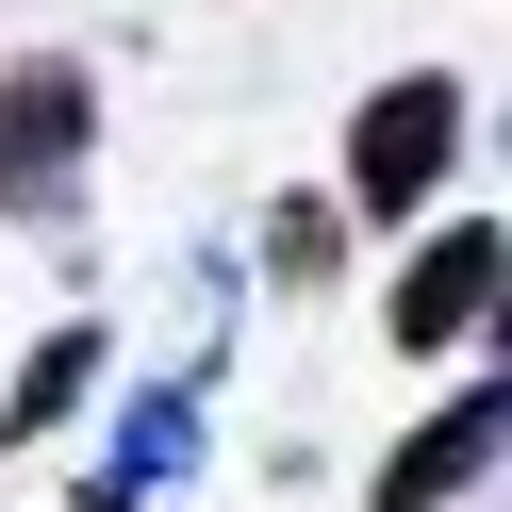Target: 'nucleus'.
Listing matches in <instances>:
<instances>
[{"label":"nucleus","instance_id":"3","mask_svg":"<svg viewBox=\"0 0 512 512\" xmlns=\"http://www.w3.org/2000/svg\"><path fill=\"white\" fill-rule=\"evenodd\" d=\"M380 331H397L413 364H430V347H479V331H496V215H446V232L413 248V265H397Z\"/></svg>","mask_w":512,"mask_h":512},{"label":"nucleus","instance_id":"5","mask_svg":"<svg viewBox=\"0 0 512 512\" xmlns=\"http://www.w3.org/2000/svg\"><path fill=\"white\" fill-rule=\"evenodd\" d=\"M182 463H199V380H149V397L116 413V463H100V496H133V512H149Z\"/></svg>","mask_w":512,"mask_h":512},{"label":"nucleus","instance_id":"2","mask_svg":"<svg viewBox=\"0 0 512 512\" xmlns=\"http://www.w3.org/2000/svg\"><path fill=\"white\" fill-rule=\"evenodd\" d=\"M83 166H100V83H83V50H17V67H0V215H17V232H67Z\"/></svg>","mask_w":512,"mask_h":512},{"label":"nucleus","instance_id":"6","mask_svg":"<svg viewBox=\"0 0 512 512\" xmlns=\"http://www.w3.org/2000/svg\"><path fill=\"white\" fill-rule=\"evenodd\" d=\"M83 397H100V331H50V347H34V364H17V397H0V430L34 446V430H67V413H83Z\"/></svg>","mask_w":512,"mask_h":512},{"label":"nucleus","instance_id":"4","mask_svg":"<svg viewBox=\"0 0 512 512\" xmlns=\"http://www.w3.org/2000/svg\"><path fill=\"white\" fill-rule=\"evenodd\" d=\"M496 446H512V397H496V380H463L430 430H397V463L364 479V512H463L479 479H496Z\"/></svg>","mask_w":512,"mask_h":512},{"label":"nucleus","instance_id":"1","mask_svg":"<svg viewBox=\"0 0 512 512\" xmlns=\"http://www.w3.org/2000/svg\"><path fill=\"white\" fill-rule=\"evenodd\" d=\"M463 133H479L463 67H397L364 116H347V215H364V232H413V215L463 182Z\"/></svg>","mask_w":512,"mask_h":512},{"label":"nucleus","instance_id":"8","mask_svg":"<svg viewBox=\"0 0 512 512\" xmlns=\"http://www.w3.org/2000/svg\"><path fill=\"white\" fill-rule=\"evenodd\" d=\"M83 512H133V496H83Z\"/></svg>","mask_w":512,"mask_h":512},{"label":"nucleus","instance_id":"7","mask_svg":"<svg viewBox=\"0 0 512 512\" xmlns=\"http://www.w3.org/2000/svg\"><path fill=\"white\" fill-rule=\"evenodd\" d=\"M265 265H281V281H331V265H347V199H281V215H265Z\"/></svg>","mask_w":512,"mask_h":512}]
</instances>
